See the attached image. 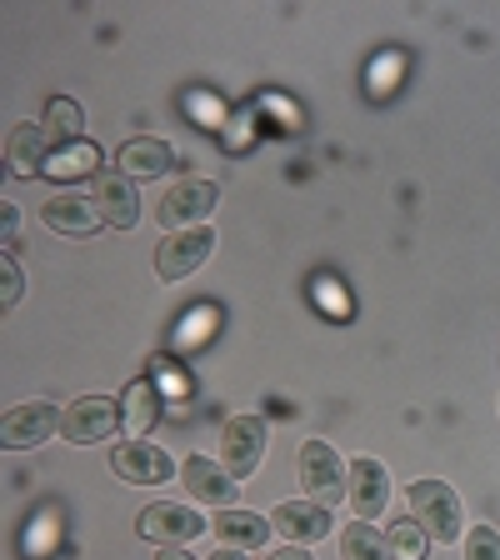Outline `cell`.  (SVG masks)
I'll list each match as a JSON object with an SVG mask.
<instances>
[{
	"label": "cell",
	"mask_w": 500,
	"mask_h": 560,
	"mask_svg": "<svg viewBox=\"0 0 500 560\" xmlns=\"http://www.w3.org/2000/svg\"><path fill=\"white\" fill-rule=\"evenodd\" d=\"M136 530L146 540H155V546H190L200 530H210V521H200V515L181 501H155L140 511Z\"/></svg>",
	"instance_id": "cell-8"
},
{
	"label": "cell",
	"mask_w": 500,
	"mask_h": 560,
	"mask_svg": "<svg viewBox=\"0 0 500 560\" xmlns=\"http://www.w3.org/2000/svg\"><path fill=\"white\" fill-rule=\"evenodd\" d=\"M216 200H221L216 180L186 175V180H175V186L161 196V206H155V221H161V231H165V235L190 231V225H206V215L216 210Z\"/></svg>",
	"instance_id": "cell-3"
},
{
	"label": "cell",
	"mask_w": 500,
	"mask_h": 560,
	"mask_svg": "<svg viewBox=\"0 0 500 560\" xmlns=\"http://www.w3.org/2000/svg\"><path fill=\"white\" fill-rule=\"evenodd\" d=\"M210 530H216V536H221V546H231V550H256V546H266V540H270V530H276V525L260 521L256 511H221L216 521H210Z\"/></svg>",
	"instance_id": "cell-18"
},
{
	"label": "cell",
	"mask_w": 500,
	"mask_h": 560,
	"mask_svg": "<svg viewBox=\"0 0 500 560\" xmlns=\"http://www.w3.org/2000/svg\"><path fill=\"white\" fill-rule=\"evenodd\" d=\"M91 196H95V206H101V215H105V225H111V231H136L140 196H136V180H130L126 171L101 165V171L91 175Z\"/></svg>",
	"instance_id": "cell-7"
},
{
	"label": "cell",
	"mask_w": 500,
	"mask_h": 560,
	"mask_svg": "<svg viewBox=\"0 0 500 560\" xmlns=\"http://www.w3.org/2000/svg\"><path fill=\"white\" fill-rule=\"evenodd\" d=\"M81 126H85V116H81V105H75V101H66V95H56V101L46 105V130H50V136L81 140Z\"/></svg>",
	"instance_id": "cell-22"
},
{
	"label": "cell",
	"mask_w": 500,
	"mask_h": 560,
	"mask_svg": "<svg viewBox=\"0 0 500 560\" xmlns=\"http://www.w3.org/2000/svg\"><path fill=\"white\" fill-rule=\"evenodd\" d=\"M270 525H276L280 536L291 540V546H315V540H326L336 525H330V511L315 501H286L270 511Z\"/></svg>",
	"instance_id": "cell-15"
},
{
	"label": "cell",
	"mask_w": 500,
	"mask_h": 560,
	"mask_svg": "<svg viewBox=\"0 0 500 560\" xmlns=\"http://www.w3.org/2000/svg\"><path fill=\"white\" fill-rule=\"evenodd\" d=\"M50 435H60V410L50 406V400L11 406L5 420H0V441H5V451H31V445H46Z\"/></svg>",
	"instance_id": "cell-9"
},
{
	"label": "cell",
	"mask_w": 500,
	"mask_h": 560,
	"mask_svg": "<svg viewBox=\"0 0 500 560\" xmlns=\"http://www.w3.org/2000/svg\"><path fill=\"white\" fill-rule=\"evenodd\" d=\"M391 505V470L375 455H356L350 460V511L361 521H381Z\"/></svg>",
	"instance_id": "cell-13"
},
{
	"label": "cell",
	"mask_w": 500,
	"mask_h": 560,
	"mask_svg": "<svg viewBox=\"0 0 500 560\" xmlns=\"http://www.w3.org/2000/svg\"><path fill=\"white\" fill-rule=\"evenodd\" d=\"M155 420H161V385H155L151 375H140V381L126 385V396H120V431H126L130 441H140Z\"/></svg>",
	"instance_id": "cell-17"
},
{
	"label": "cell",
	"mask_w": 500,
	"mask_h": 560,
	"mask_svg": "<svg viewBox=\"0 0 500 560\" xmlns=\"http://www.w3.org/2000/svg\"><path fill=\"white\" fill-rule=\"evenodd\" d=\"M171 165H175V151L161 136H130L116 151V171H126L130 180H155V175H165Z\"/></svg>",
	"instance_id": "cell-16"
},
{
	"label": "cell",
	"mask_w": 500,
	"mask_h": 560,
	"mask_svg": "<svg viewBox=\"0 0 500 560\" xmlns=\"http://www.w3.org/2000/svg\"><path fill=\"white\" fill-rule=\"evenodd\" d=\"M181 486L190 490V501L216 505V511H235V495H241V480L221 460H206V455H190L181 466Z\"/></svg>",
	"instance_id": "cell-10"
},
{
	"label": "cell",
	"mask_w": 500,
	"mask_h": 560,
	"mask_svg": "<svg viewBox=\"0 0 500 560\" xmlns=\"http://www.w3.org/2000/svg\"><path fill=\"white\" fill-rule=\"evenodd\" d=\"M95 171H101V151H95L91 140H70V145H60L46 165V175H56V180H75V175H95Z\"/></svg>",
	"instance_id": "cell-20"
},
{
	"label": "cell",
	"mask_w": 500,
	"mask_h": 560,
	"mask_svg": "<svg viewBox=\"0 0 500 560\" xmlns=\"http://www.w3.org/2000/svg\"><path fill=\"white\" fill-rule=\"evenodd\" d=\"M340 560H396V556H391V536H381L371 521H361L340 530Z\"/></svg>",
	"instance_id": "cell-19"
},
{
	"label": "cell",
	"mask_w": 500,
	"mask_h": 560,
	"mask_svg": "<svg viewBox=\"0 0 500 560\" xmlns=\"http://www.w3.org/2000/svg\"><path fill=\"white\" fill-rule=\"evenodd\" d=\"M0 270H5V285H0V301H5V305H15V301H21V291H25V276H21V266H15V256H11V250L0 256Z\"/></svg>",
	"instance_id": "cell-24"
},
{
	"label": "cell",
	"mask_w": 500,
	"mask_h": 560,
	"mask_svg": "<svg viewBox=\"0 0 500 560\" xmlns=\"http://www.w3.org/2000/svg\"><path fill=\"white\" fill-rule=\"evenodd\" d=\"M426 550H431V536H426V525L416 515L391 525V556L396 560H426Z\"/></svg>",
	"instance_id": "cell-21"
},
{
	"label": "cell",
	"mask_w": 500,
	"mask_h": 560,
	"mask_svg": "<svg viewBox=\"0 0 500 560\" xmlns=\"http://www.w3.org/2000/svg\"><path fill=\"white\" fill-rule=\"evenodd\" d=\"M0 241H5V250L21 241V206L15 200H5V231H0Z\"/></svg>",
	"instance_id": "cell-25"
},
{
	"label": "cell",
	"mask_w": 500,
	"mask_h": 560,
	"mask_svg": "<svg viewBox=\"0 0 500 560\" xmlns=\"http://www.w3.org/2000/svg\"><path fill=\"white\" fill-rule=\"evenodd\" d=\"M111 470H116L126 486H165V480L175 476V460L161 451V445L126 441L111 451Z\"/></svg>",
	"instance_id": "cell-12"
},
{
	"label": "cell",
	"mask_w": 500,
	"mask_h": 560,
	"mask_svg": "<svg viewBox=\"0 0 500 560\" xmlns=\"http://www.w3.org/2000/svg\"><path fill=\"white\" fill-rule=\"evenodd\" d=\"M295 476H301V486H305V501L326 505V511L350 501V466L340 460L336 445L305 441L301 451H295Z\"/></svg>",
	"instance_id": "cell-2"
},
{
	"label": "cell",
	"mask_w": 500,
	"mask_h": 560,
	"mask_svg": "<svg viewBox=\"0 0 500 560\" xmlns=\"http://www.w3.org/2000/svg\"><path fill=\"white\" fill-rule=\"evenodd\" d=\"M270 560H315L305 546H286V550H270Z\"/></svg>",
	"instance_id": "cell-26"
},
{
	"label": "cell",
	"mask_w": 500,
	"mask_h": 560,
	"mask_svg": "<svg viewBox=\"0 0 500 560\" xmlns=\"http://www.w3.org/2000/svg\"><path fill=\"white\" fill-rule=\"evenodd\" d=\"M466 560H500V530L496 525H470Z\"/></svg>",
	"instance_id": "cell-23"
},
{
	"label": "cell",
	"mask_w": 500,
	"mask_h": 560,
	"mask_svg": "<svg viewBox=\"0 0 500 560\" xmlns=\"http://www.w3.org/2000/svg\"><path fill=\"white\" fill-rule=\"evenodd\" d=\"M210 250H216V231H210V225H190V231L165 235V241L155 245V276H161L165 285L190 280L210 260Z\"/></svg>",
	"instance_id": "cell-4"
},
{
	"label": "cell",
	"mask_w": 500,
	"mask_h": 560,
	"mask_svg": "<svg viewBox=\"0 0 500 560\" xmlns=\"http://www.w3.org/2000/svg\"><path fill=\"white\" fill-rule=\"evenodd\" d=\"M161 560H196L186 546H161Z\"/></svg>",
	"instance_id": "cell-27"
},
{
	"label": "cell",
	"mask_w": 500,
	"mask_h": 560,
	"mask_svg": "<svg viewBox=\"0 0 500 560\" xmlns=\"http://www.w3.org/2000/svg\"><path fill=\"white\" fill-rule=\"evenodd\" d=\"M40 225L56 235H75V241H85V235H95L105 225L101 206H95V196H75V190H60V196H50L46 206H40Z\"/></svg>",
	"instance_id": "cell-11"
},
{
	"label": "cell",
	"mask_w": 500,
	"mask_h": 560,
	"mask_svg": "<svg viewBox=\"0 0 500 560\" xmlns=\"http://www.w3.org/2000/svg\"><path fill=\"white\" fill-rule=\"evenodd\" d=\"M406 505L410 515H416L420 525H426V536L435 540V546H455V540L466 536V505H461V495H455L445 480H416V486L406 490Z\"/></svg>",
	"instance_id": "cell-1"
},
{
	"label": "cell",
	"mask_w": 500,
	"mask_h": 560,
	"mask_svg": "<svg viewBox=\"0 0 500 560\" xmlns=\"http://www.w3.org/2000/svg\"><path fill=\"white\" fill-rule=\"evenodd\" d=\"M120 425V400L111 396H85L75 406L60 410V441L66 445H101Z\"/></svg>",
	"instance_id": "cell-6"
},
{
	"label": "cell",
	"mask_w": 500,
	"mask_h": 560,
	"mask_svg": "<svg viewBox=\"0 0 500 560\" xmlns=\"http://www.w3.org/2000/svg\"><path fill=\"white\" fill-rule=\"evenodd\" d=\"M266 445H270L266 416H235V420H225L221 466L231 470L235 480H251L260 470V460H266Z\"/></svg>",
	"instance_id": "cell-5"
},
{
	"label": "cell",
	"mask_w": 500,
	"mask_h": 560,
	"mask_svg": "<svg viewBox=\"0 0 500 560\" xmlns=\"http://www.w3.org/2000/svg\"><path fill=\"white\" fill-rule=\"evenodd\" d=\"M210 560H245V550H231V546H221V550H216V556H210Z\"/></svg>",
	"instance_id": "cell-28"
},
{
	"label": "cell",
	"mask_w": 500,
	"mask_h": 560,
	"mask_svg": "<svg viewBox=\"0 0 500 560\" xmlns=\"http://www.w3.org/2000/svg\"><path fill=\"white\" fill-rule=\"evenodd\" d=\"M50 130L46 120H21V126H11V136H5V161H11L15 175H46L50 155H56V145H50Z\"/></svg>",
	"instance_id": "cell-14"
}]
</instances>
